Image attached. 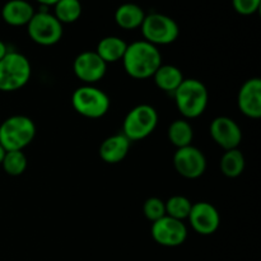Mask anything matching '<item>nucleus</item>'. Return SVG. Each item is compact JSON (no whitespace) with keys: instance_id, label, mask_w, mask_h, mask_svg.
<instances>
[{"instance_id":"nucleus-1","label":"nucleus","mask_w":261,"mask_h":261,"mask_svg":"<svg viewBox=\"0 0 261 261\" xmlns=\"http://www.w3.org/2000/svg\"><path fill=\"white\" fill-rule=\"evenodd\" d=\"M121 61L127 75L134 79H148L162 65V55L157 46L142 40L127 45Z\"/></svg>"},{"instance_id":"nucleus-2","label":"nucleus","mask_w":261,"mask_h":261,"mask_svg":"<svg viewBox=\"0 0 261 261\" xmlns=\"http://www.w3.org/2000/svg\"><path fill=\"white\" fill-rule=\"evenodd\" d=\"M176 106L185 119H196L208 106L209 93L205 84L198 79H184L173 92Z\"/></svg>"},{"instance_id":"nucleus-3","label":"nucleus","mask_w":261,"mask_h":261,"mask_svg":"<svg viewBox=\"0 0 261 261\" xmlns=\"http://www.w3.org/2000/svg\"><path fill=\"white\" fill-rule=\"evenodd\" d=\"M36 137V125L24 115L8 117L0 125V144L5 152L23 150L33 142Z\"/></svg>"},{"instance_id":"nucleus-4","label":"nucleus","mask_w":261,"mask_h":261,"mask_svg":"<svg viewBox=\"0 0 261 261\" xmlns=\"http://www.w3.org/2000/svg\"><path fill=\"white\" fill-rule=\"evenodd\" d=\"M30 60L23 54L8 51L0 60V91L14 92L23 88L31 78Z\"/></svg>"},{"instance_id":"nucleus-5","label":"nucleus","mask_w":261,"mask_h":261,"mask_svg":"<svg viewBox=\"0 0 261 261\" xmlns=\"http://www.w3.org/2000/svg\"><path fill=\"white\" fill-rule=\"evenodd\" d=\"M73 109L87 119H99L110 110V97L94 86H82L71 96Z\"/></svg>"},{"instance_id":"nucleus-6","label":"nucleus","mask_w":261,"mask_h":261,"mask_svg":"<svg viewBox=\"0 0 261 261\" xmlns=\"http://www.w3.org/2000/svg\"><path fill=\"white\" fill-rule=\"evenodd\" d=\"M158 124V114L150 105H138L125 116L122 134L130 140H142L149 137Z\"/></svg>"},{"instance_id":"nucleus-7","label":"nucleus","mask_w":261,"mask_h":261,"mask_svg":"<svg viewBox=\"0 0 261 261\" xmlns=\"http://www.w3.org/2000/svg\"><path fill=\"white\" fill-rule=\"evenodd\" d=\"M144 41L152 45H170L177 40L180 35L178 24L171 17L161 13H150L145 15L142 25Z\"/></svg>"},{"instance_id":"nucleus-8","label":"nucleus","mask_w":261,"mask_h":261,"mask_svg":"<svg viewBox=\"0 0 261 261\" xmlns=\"http://www.w3.org/2000/svg\"><path fill=\"white\" fill-rule=\"evenodd\" d=\"M28 35L41 46H53L63 37V24L48 12H37L27 24Z\"/></svg>"},{"instance_id":"nucleus-9","label":"nucleus","mask_w":261,"mask_h":261,"mask_svg":"<svg viewBox=\"0 0 261 261\" xmlns=\"http://www.w3.org/2000/svg\"><path fill=\"white\" fill-rule=\"evenodd\" d=\"M150 233L158 245L165 247L181 246L188 239V228L185 223L168 216L153 222Z\"/></svg>"},{"instance_id":"nucleus-10","label":"nucleus","mask_w":261,"mask_h":261,"mask_svg":"<svg viewBox=\"0 0 261 261\" xmlns=\"http://www.w3.org/2000/svg\"><path fill=\"white\" fill-rule=\"evenodd\" d=\"M173 166L180 176L185 178H199L206 170V160L200 149L194 145L178 148L173 155Z\"/></svg>"},{"instance_id":"nucleus-11","label":"nucleus","mask_w":261,"mask_h":261,"mask_svg":"<svg viewBox=\"0 0 261 261\" xmlns=\"http://www.w3.org/2000/svg\"><path fill=\"white\" fill-rule=\"evenodd\" d=\"M73 71L79 81L92 86L103 78L107 64L97 55L96 51H84L74 60Z\"/></svg>"},{"instance_id":"nucleus-12","label":"nucleus","mask_w":261,"mask_h":261,"mask_svg":"<svg viewBox=\"0 0 261 261\" xmlns=\"http://www.w3.org/2000/svg\"><path fill=\"white\" fill-rule=\"evenodd\" d=\"M190 226L201 236H211L221 226V216L214 205L206 201L193 204L188 217Z\"/></svg>"},{"instance_id":"nucleus-13","label":"nucleus","mask_w":261,"mask_h":261,"mask_svg":"<svg viewBox=\"0 0 261 261\" xmlns=\"http://www.w3.org/2000/svg\"><path fill=\"white\" fill-rule=\"evenodd\" d=\"M212 138L224 150L236 149L241 144L242 132L236 121L231 117L218 116L212 121L209 127Z\"/></svg>"},{"instance_id":"nucleus-14","label":"nucleus","mask_w":261,"mask_h":261,"mask_svg":"<svg viewBox=\"0 0 261 261\" xmlns=\"http://www.w3.org/2000/svg\"><path fill=\"white\" fill-rule=\"evenodd\" d=\"M239 109L250 119L261 117V79H247L241 86L237 96Z\"/></svg>"},{"instance_id":"nucleus-15","label":"nucleus","mask_w":261,"mask_h":261,"mask_svg":"<svg viewBox=\"0 0 261 261\" xmlns=\"http://www.w3.org/2000/svg\"><path fill=\"white\" fill-rule=\"evenodd\" d=\"M129 149L130 140L121 133L106 138L99 145L98 154L105 163L116 165L126 158Z\"/></svg>"},{"instance_id":"nucleus-16","label":"nucleus","mask_w":261,"mask_h":261,"mask_svg":"<svg viewBox=\"0 0 261 261\" xmlns=\"http://www.w3.org/2000/svg\"><path fill=\"white\" fill-rule=\"evenodd\" d=\"M35 14L32 5L25 0H9L2 9V17L7 24L13 27L27 25Z\"/></svg>"},{"instance_id":"nucleus-17","label":"nucleus","mask_w":261,"mask_h":261,"mask_svg":"<svg viewBox=\"0 0 261 261\" xmlns=\"http://www.w3.org/2000/svg\"><path fill=\"white\" fill-rule=\"evenodd\" d=\"M145 15L147 14L139 5L134 3H125L115 12V22L122 30H137L140 28Z\"/></svg>"},{"instance_id":"nucleus-18","label":"nucleus","mask_w":261,"mask_h":261,"mask_svg":"<svg viewBox=\"0 0 261 261\" xmlns=\"http://www.w3.org/2000/svg\"><path fill=\"white\" fill-rule=\"evenodd\" d=\"M126 47L127 43L122 38L117 36H107L99 41L96 53L105 63L112 64L122 60Z\"/></svg>"},{"instance_id":"nucleus-19","label":"nucleus","mask_w":261,"mask_h":261,"mask_svg":"<svg viewBox=\"0 0 261 261\" xmlns=\"http://www.w3.org/2000/svg\"><path fill=\"white\" fill-rule=\"evenodd\" d=\"M155 86L165 92L173 93L178 88L184 78V74L177 66L175 65H161L153 74Z\"/></svg>"},{"instance_id":"nucleus-20","label":"nucleus","mask_w":261,"mask_h":261,"mask_svg":"<svg viewBox=\"0 0 261 261\" xmlns=\"http://www.w3.org/2000/svg\"><path fill=\"white\" fill-rule=\"evenodd\" d=\"M167 135L170 142L175 145L176 148H184L191 145L194 138L193 126L190 122L185 119H178L171 122L168 126Z\"/></svg>"},{"instance_id":"nucleus-21","label":"nucleus","mask_w":261,"mask_h":261,"mask_svg":"<svg viewBox=\"0 0 261 261\" xmlns=\"http://www.w3.org/2000/svg\"><path fill=\"white\" fill-rule=\"evenodd\" d=\"M221 171L226 177L236 178L242 175L245 170V157L239 148L229 149L223 153L221 158Z\"/></svg>"},{"instance_id":"nucleus-22","label":"nucleus","mask_w":261,"mask_h":261,"mask_svg":"<svg viewBox=\"0 0 261 261\" xmlns=\"http://www.w3.org/2000/svg\"><path fill=\"white\" fill-rule=\"evenodd\" d=\"M82 14V4L79 0H59L54 5V15L56 19L64 23H74Z\"/></svg>"},{"instance_id":"nucleus-23","label":"nucleus","mask_w":261,"mask_h":261,"mask_svg":"<svg viewBox=\"0 0 261 261\" xmlns=\"http://www.w3.org/2000/svg\"><path fill=\"white\" fill-rule=\"evenodd\" d=\"M166 216L182 221L188 219L193 203L184 195H173L165 203Z\"/></svg>"},{"instance_id":"nucleus-24","label":"nucleus","mask_w":261,"mask_h":261,"mask_svg":"<svg viewBox=\"0 0 261 261\" xmlns=\"http://www.w3.org/2000/svg\"><path fill=\"white\" fill-rule=\"evenodd\" d=\"M28 161L23 150H9L5 152L2 166L5 172L10 176H20L25 171Z\"/></svg>"},{"instance_id":"nucleus-25","label":"nucleus","mask_w":261,"mask_h":261,"mask_svg":"<svg viewBox=\"0 0 261 261\" xmlns=\"http://www.w3.org/2000/svg\"><path fill=\"white\" fill-rule=\"evenodd\" d=\"M143 213H144L145 218L152 222V223L163 218L166 216L165 201L160 198H154V196L147 199L144 201V205H143Z\"/></svg>"},{"instance_id":"nucleus-26","label":"nucleus","mask_w":261,"mask_h":261,"mask_svg":"<svg viewBox=\"0 0 261 261\" xmlns=\"http://www.w3.org/2000/svg\"><path fill=\"white\" fill-rule=\"evenodd\" d=\"M234 10L241 15H251L259 10L261 0H232Z\"/></svg>"},{"instance_id":"nucleus-27","label":"nucleus","mask_w":261,"mask_h":261,"mask_svg":"<svg viewBox=\"0 0 261 261\" xmlns=\"http://www.w3.org/2000/svg\"><path fill=\"white\" fill-rule=\"evenodd\" d=\"M7 53H8L7 45H5V43L0 40V60H2L5 55H7Z\"/></svg>"},{"instance_id":"nucleus-28","label":"nucleus","mask_w":261,"mask_h":261,"mask_svg":"<svg viewBox=\"0 0 261 261\" xmlns=\"http://www.w3.org/2000/svg\"><path fill=\"white\" fill-rule=\"evenodd\" d=\"M36 2H38L40 4L46 5V7H47V5H55L59 0H36Z\"/></svg>"},{"instance_id":"nucleus-29","label":"nucleus","mask_w":261,"mask_h":261,"mask_svg":"<svg viewBox=\"0 0 261 261\" xmlns=\"http://www.w3.org/2000/svg\"><path fill=\"white\" fill-rule=\"evenodd\" d=\"M4 154H5V149L2 147V144H0V165H2V161L3 158H4Z\"/></svg>"}]
</instances>
